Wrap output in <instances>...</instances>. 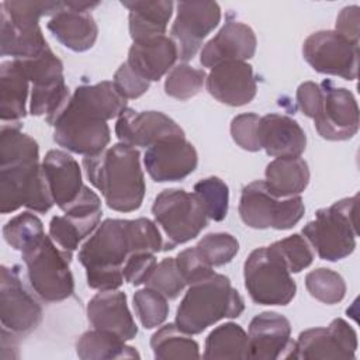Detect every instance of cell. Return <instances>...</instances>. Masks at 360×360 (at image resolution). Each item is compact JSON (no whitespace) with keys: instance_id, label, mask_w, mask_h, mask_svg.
Wrapping results in <instances>:
<instances>
[{"instance_id":"6da1fadb","label":"cell","mask_w":360,"mask_h":360,"mask_svg":"<svg viewBox=\"0 0 360 360\" xmlns=\"http://www.w3.org/2000/svg\"><path fill=\"white\" fill-rule=\"evenodd\" d=\"M83 169L90 183L101 191L108 208L132 212L142 205L146 184L138 149L114 143L98 155L84 156Z\"/></svg>"},{"instance_id":"7a4b0ae2","label":"cell","mask_w":360,"mask_h":360,"mask_svg":"<svg viewBox=\"0 0 360 360\" xmlns=\"http://www.w3.org/2000/svg\"><path fill=\"white\" fill-rule=\"evenodd\" d=\"M131 253L129 219H104L79 250L87 285L98 291L118 290L124 283V263Z\"/></svg>"},{"instance_id":"3957f363","label":"cell","mask_w":360,"mask_h":360,"mask_svg":"<svg viewBox=\"0 0 360 360\" xmlns=\"http://www.w3.org/2000/svg\"><path fill=\"white\" fill-rule=\"evenodd\" d=\"M245 301L229 278L214 270L188 285L176 311V326L187 335H198L225 318H238Z\"/></svg>"},{"instance_id":"277c9868","label":"cell","mask_w":360,"mask_h":360,"mask_svg":"<svg viewBox=\"0 0 360 360\" xmlns=\"http://www.w3.org/2000/svg\"><path fill=\"white\" fill-rule=\"evenodd\" d=\"M356 202L357 195H353L321 208L315 218L302 228V235L321 259L338 262L354 252L357 239Z\"/></svg>"},{"instance_id":"5b68a950","label":"cell","mask_w":360,"mask_h":360,"mask_svg":"<svg viewBox=\"0 0 360 360\" xmlns=\"http://www.w3.org/2000/svg\"><path fill=\"white\" fill-rule=\"evenodd\" d=\"M21 255L27 266L30 285L39 298L46 302H59L73 294L72 252L58 249L51 236L45 235Z\"/></svg>"},{"instance_id":"8992f818","label":"cell","mask_w":360,"mask_h":360,"mask_svg":"<svg viewBox=\"0 0 360 360\" xmlns=\"http://www.w3.org/2000/svg\"><path fill=\"white\" fill-rule=\"evenodd\" d=\"M152 214L166 236L167 250L197 238L208 224V217L197 194L181 188L160 191L153 201Z\"/></svg>"},{"instance_id":"52a82bcc","label":"cell","mask_w":360,"mask_h":360,"mask_svg":"<svg viewBox=\"0 0 360 360\" xmlns=\"http://www.w3.org/2000/svg\"><path fill=\"white\" fill-rule=\"evenodd\" d=\"M245 288L259 305H287L297 292V284L280 256L270 248L255 249L243 264Z\"/></svg>"},{"instance_id":"ba28073f","label":"cell","mask_w":360,"mask_h":360,"mask_svg":"<svg viewBox=\"0 0 360 360\" xmlns=\"http://www.w3.org/2000/svg\"><path fill=\"white\" fill-rule=\"evenodd\" d=\"M239 217L245 225L253 229H291L305 212L301 195L277 197L263 180L249 183L242 188L239 200Z\"/></svg>"},{"instance_id":"9c48e42d","label":"cell","mask_w":360,"mask_h":360,"mask_svg":"<svg viewBox=\"0 0 360 360\" xmlns=\"http://www.w3.org/2000/svg\"><path fill=\"white\" fill-rule=\"evenodd\" d=\"M53 198L39 160L0 167V212L10 214L21 207L45 214Z\"/></svg>"},{"instance_id":"30bf717a","label":"cell","mask_w":360,"mask_h":360,"mask_svg":"<svg viewBox=\"0 0 360 360\" xmlns=\"http://www.w3.org/2000/svg\"><path fill=\"white\" fill-rule=\"evenodd\" d=\"M46 122L53 127V141L69 152L94 156L111 141L107 121L98 120L69 101Z\"/></svg>"},{"instance_id":"8fae6325","label":"cell","mask_w":360,"mask_h":360,"mask_svg":"<svg viewBox=\"0 0 360 360\" xmlns=\"http://www.w3.org/2000/svg\"><path fill=\"white\" fill-rule=\"evenodd\" d=\"M307 63L318 73L357 79L359 45L347 41L336 31L323 30L311 34L302 44Z\"/></svg>"},{"instance_id":"7c38bea8","label":"cell","mask_w":360,"mask_h":360,"mask_svg":"<svg viewBox=\"0 0 360 360\" xmlns=\"http://www.w3.org/2000/svg\"><path fill=\"white\" fill-rule=\"evenodd\" d=\"M0 321L15 335L32 332L42 321V307L28 291L18 267H0Z\"/></svg>"},{"instance_id":"4fadbf2b","label":"cell","mask_w":360,"mask_h":360,"mask_svg":"<svg viewBox=\"0 0 360 360\" xmlns=\"http://www.w3.org/2000/svg\"><path fill=\"white\" fill-rule=\"evenodd\" d=\"M322 98L312 118L316 132L328 141H347L359 131V107L353 93L325 79L321 84Z\"/></svg>"},{"instance_id":"5bb4252c","label":"cell","mask_w":360,"mask_h":360,"mask_svg":"<svg viewBox=\"0 0 360 360\" xmlns=\"http://www.w3.org/2000/svg\"><path fill=\"white\" fill-rule=\"evenodd\" d=\"M170 38L177 46L179 59L187 62L195 56L202 41L221 21V7L215 1H179Z\"/></svg>"},{"instance_id":"9a60e30c","label":"cell","mask_w":360,"mask_h":360,"mask_svg":"<svg viewBox=\"0 0 360 360\" xmlns=\"http://www.w3.org/2000/svg\"><path fill=\"white\" fill-rule=\"evenodd\" d=\"M357 333L342 318L326 328H311L298 335L292 359H354Z\"/></svg>"},{"instance_id":"2e32d148","label":"cell","mask_w":360,"mask_h":360,"mask_svg":"<svg viewBox=\"0 0 360 360\" xmlns=\"http://www.w3.org/2000/svg\"><path fill=\"white\" fill-rule=\"evenodd\" d=\"M143 165L150 179L158 183L180 181L195 170L198 155L186 136H172L149 146Z\"/></svg>"},{"instance_id":"e0dca14e","label":"cell","mask_w":360,"mask_h":360,"mask_svg":"<svg viewBox=\"0 0 360 360\" xmlns=\"http://www.w3.org/2000/svg\"><path fill=\"white\" fill-rule=\"evenodd\" d=\"M115 135L121 143L149 148L166 138L184 136V131L160 111H135L127 107L117 118Z\"/></svg>"},{"instance_id":"ac0fdd59","label":"cell","mask_w":360,"mask_h":360,"mask_svg":"<svg viewBox=\"0 0 360 360\" xmlns=\"http://www.w3.org/2000/svg\"><path fill=\"white\" fill-rule=\"evenodd\" d=\"M249 359L276 360L292 359L290 321L273 311L256 315L249 323Z\"/></svg>"},{"instance_id":"d6986e66","label":"cell","mask_w":360,"mask_h":360,"mask_svg":"<svg viewBox=\"0 0 360 360\" xmlns=\"http://www.w3.org/2000/svg\"><path fill=\"white\" fill-rule=\"evenodd\" d=\"M205 87L215 100L231 107L249 104L257 91L253 68L248 62H225L211 68Z\"/></svg>"},{"instance_id":"ffe728a7","label":"cell","mask_w":360,"mask_h":360,"mask_svg":"<svg viewBox=\"0 0 360 360\" xmlns=\"http://www.w3.org/2000/svg\"><path fill=\"white\" fill-rule=\"evenodd\" d=\"M257 39L253 30L236 20H226L218 34L201 49L200 62L214 68L225 62H246L256 52Z\"/></svg>"},{"instance_id":"44dd1931","label":"cell","mask_w":360,"mask_h":360,"mask_svg":"<svg viewBox=\"0 0 360 360\" xmlns=\"http://www.w3.org/2000/svg\"><path fill=\"white\" fill-rule=\"evenodd\" d=\"M86 314L94 329L114 333L124 340H131L138 333V326L127 304V295L120 290L98 291L89 301Z\"/></svg>"},{"instance_id":"7402d4cb","label":"cell","mask_w":360,"mask_h":360,"mask_svg":"<svg viewBox=\"0 0 360 360\" xmlns=\"http://www.w3.org/2000/svg\"><path fill=\"white\" fill-rule=\"evenodd\" d=\"M42 169L53 202L62 211L66 210L79 198L84 188L79 163L68 152L52 149L46 152Z\"/></svg>"},{"instance_id":"603a6c76","label":"cell","mask_w":360,"mask_h":360,"mask_svg":"<svg viewBox=\"0 0 360 360\" xmlns=\"http://www.w3.org/2000/svg\"><path fill=\"white\" fill-rule=\"evenodd\" d=\"M46 28L63 46L73 52H84L93 48L98 34L91 13L76 8L72 1H63V7L51 17Z\"/></svg>"},{"instance_id":"cb8c5ba5","label":"cell","mask_w":360,"mask_h":360,"mask_svg":"<svg viewBox=\"0 0 360 360\" xmlns=\"http://www.w3.org/2000/svg\"><path fill=\"white\" fill-rule=\"evenodd\" d=\"M179 59L177 46L170 37L160 35L132 42L127 63L148 82H158L169 73Z\"/></svg>"},{"instance_id":"d4e9b609","label":"cell","mask_w":360,"mask_h":360,"mask_svg":"<svg viewBox=\"0 0 360 360\" xmlns=\"http://www.w3.org/2000/svg\"><path fill=\"white\" fill-rule=\"evenodd\" d=\"M259 143L273 158L301 156L307 148V135L291 117L267 114L259 121Z\"/></svg>"},{"instance_id":"484cf974","label":"cell","mask_w":360,"mask_h":360,"mask_svg":"<svg viewBox=\"0 0 360 360\" xmlns=\"http://www.w3.org/2000/svg\"><path fill=\"white\" fill-rule=\"evenodd\" d=\"M30 80L18 59L0 65V118L6 122H20L27 115Z\"/></svg>"},{"instance_id":"4316f807","label":"cell","mask_w":360,"mask_h":360,"mask_svg":"<svg viewBox=\"0 0 360 360\" xmlns=\"http://www.w3.org/2000/svg\"><path fill=\"white\" fill-rule=\"evenodd\" d=\"M128 8L129 35L134 42L165 35L173 14V1H121Z\"/></svg>"},{"instance_id":"83f0119b","label":"cell","mask_w":360,"mask_h":360,"mask_svg":"<svg viewBox=\"0 0 360 360\" xmlns=\"http://www.w3.org/2000/svg\"><path fill=\"white\" fill-rule=\"evenodd\" d=\"M70 101L103 121L118 118L127 108V100L117 91L114 83L110 80L76 87L70 96Z\"/></svg>"},{"instance_id":"f1b7e54d","label":"cell","mask_w":360,"mask_h":360,"mask_svg":"<svg viewBox=\"0 0 360 360\" xmlns=\"http://www.w3.org/2000/svg\"><path fill=\"white\" fill-rule=\"evenodd\" d=\"M263 181L274 195H300L309 183V167L300 156L276 158L266 166Z\"/></svg>"},{"instance_id":"f546056e","label":"cell","mask_w":360,"mask_h":360,"mask_svg":"<svg viewBox=\"0 0 360 360\" xmlns=\"http://www.w3.org/2000/svg\"><path fill=\"white\" fill-rule=\"evenodd\" d=\"M120 336L91 329L84 332L76 342V354L82 360H112V359H139L135 347L125 343Z\"/></svg>"},{"instance_id":"4dcf8cb0","label":"cell","mask_w":360,"mask_h":360,"mask_svg":"<svg viewBox=\"0 0 360 360\" xmlns=\"http://www.w3.org/2000/svg\"><path fill=\"white\" fill-rule=\"evenodd\" d=\"M0 38L1 56H13L14 59H30L48 48L41 27L21 30L14 27L4 15L0 20Z\"/></svg>"},{"instance_id":"1f68e13d","label":"cell","mask_w":360,"mask_h":360,"mask_svg":"<svg viewBox=\"0 0 360 360\" xmlns=\"http://www.w3.org/2000/svg\"><path fill=\"white\" fill-rule=\"evenodd\" d=\"M204 359H249V338L233 322L217 326L205 339Z\"/></svg>"},{"instance_id":"d6a6232c","label":"cell","mask_w":360,"mask_h":360,"mask_svg":"<svg viewBox=\"0 0 360 360\" xmlns=\"http://www.w3.org/2000/svg\"><path fill=\"white\" fill-rule=\"evenodd\" d=\"M100 219L101 214L55 215L49 222V236L62 249L73 252L84 238L96 231Z\"/></svg>"},{"instance_id":"836d02e7","label":"cell","mask_w":360,"mask_h":360,"mask_svg":"<svg viewBox=\"0 0 360 360\" xmlns=\"http://www.w3.org/2000/svg\"><path fill=\"white\" fill-rule=\"evenodd\" d=\"M190 336L191 335H187L183 330H180L176 326V323L163 325L150 338V347L155 359H200L198 343Z\"/></svg>"},{"instance_id":"e575fe53","label":"cell","mask_w":360,"mask_h":360,"mask_svg":"<svg viewBox=\"0 0 360 360\" xmlns=\"http://www.w3.org/2000/svg\"><path fill=\"white\" fill-rule=\"evenodd\" d=\"M35 160H39L37 141L21 131L20 122H4L0 132V167Z\"/></svg>"},{"instance_id":"d590c367","label":"cell","mask_w":360,"mask_h":360,"mask_svg":"<svg viewBox=\"0 0 360 360\" xmlns=\"http://www.w3.org/2000/svg\"><path fill=\"white\" fill-rule=\"evenodd\" d=\"M0 7H1V15H4L14 27L21 30H32L39 27L41 17L55 15L63 7V1L6 0L0 4Z\"/></svg>"},{"instance_id":"8d00e7d4","label":"cell","mask_w":360,"mask_h":360,"mask_svg":"<svg viewBox=\"0 0 360 360\" xmlns=\"http://www.w3.org/2000/svg\"><path fill=\"white\" fill-rule=\"evenodd\" d=\"M4 240L15 250L25 252L45 236L42 221L30 211L13 217L3 226Z\"/></svg>"},{"instance_id":"74e56055","label":"cell","mask_w":360,"mask_h":360,"mask_svg":"<svg viewBox=\"0 0 360 360\" xmlns=\"http://www.w3.org/2000/svg\"><path fill=\"white\" fill-rule=\"evenodd\" d=\"M205 79L207 75L202 69L179 63L173 66L166 76L165 93L177 100H188L202 90Z\"/></svg>"},{"instance_id":"f35d334b","label":"cell","mask_w":360,"mask_h":360,"mask_svg":"<svg viewBox=\"0 0 360 360\" xmlns=\"http://www.w3.org/2000/svg\"><path fill=\"white\" fill-rule=\"evenodd\" d=\"M305 287L315 300L333 305L346 295V283L343 277L326 267H319L305 276Z\"/></svg>"},{"instance_id":"ab89813d","label":"cell","mask_w":360,"mask_h":360,"mask_svg":"<svg viewBox=\"0 0 360 360\" xmlns=\"http://www.w3.org/2000/svg\"><path fill=\"white\" fill-rule=\"evenodd\" d=\"M194 193L202 202L205 214L212 221H224L229 208V188L219 177H205L194 184Z\"/></svg>"},{"instance_id":"60d3db41","label":"cell","mask_w":360,"mask_h":360,"mask_svg":"<svg viewBox=\"0 0 360 360\" xmlns=\"http://www.w3.org/2000/svg\"><path fill=\"white\" fill-rule=\"evenodd\" d=\"M132 301L135 314L145 329L160 326L169 315L167 298L150 287L135 291Z\"/></svg>"},{"instance_id":"b9f144b4","label":"cell","mask_w":360,"mask_h":360,"mask_svg":"<svg viewBox=\"0 0 360 360\" xmlns=\"http://www.w3.org/2000/svg\"><path fill=\"white\" fill-rule=\"evenodd\" d=\"M195 249L208 266L218 267L229 263L236 256L239 242L231 233L214 232L202 236Z\"/></svg>"},{"instance_id":"7bdbcfd3","label":"cell","mask_w":360,"mask_h":360,"mask_svg":"<svg viewBox=\"0 0 360 360\" xmlns=\"http://www.w3.org/2000/svg\"><path fill=\"white\" fill-rule=\"evenodd\" d=\"M270 248L280 256L290 273H300L314 262L315 253L311 243L300 233L290 235L270 245Z\"/></svg>"},{"instance_id":"ee69618b","label":"cell","mask_w":360,"mask_h":360,"mask_svg":"<svg viewBox=\"0 0 360 360\" xmlns=\"http://www.w3.org/2000/svg\"><path fill=\"white\" fill-rule=\"evenodd\" d=\"M145 285L159 291L167 300H176L187 284L176 266L174 257H166L156 264Z\"/></svg>"},{"instance_id":"f6af8a7d","label":"cell","mask_w":360,"mask_h":360,"mask_svg":"<svg viewBox=\"0 0 360 360\" xmlns=\"http://www.w3.org/2000/svg\"><path fill=\"white\" fill-rule=\"evenodd\" d=\"M259 121L260 117L253 112H245L233 117L231 121V136L233 142L248 152L260 150Z\"/></svg>"},{"instance_id":"bcb514c9","label":"cell","mask_w":360,"mask_h":360,"mask_svg":"<svg viewBox=\"0 0 360 360\" xmlns=\"http://www.w3.org/2000/svg\"><path fill=\"white\" fill-rule=\"evenodd\" d=\"M158 262L155 253L150 252H135L131 253L124 263L122 273L124 280L132 285H141L148 281Z\"/></svg>"},{"instance_id":"7dc6e473","label":"cell","mask_w":360,"mask_h":360,"mask_svg":"<svg viewBox=\"0 0 360 360\" xmlns=\"http://www.w3.org/2000/svg\"><path fill=\"white\" fill-rule=\"evenodd\" d=\"M112 83H114V87L117 89V91L125 100L141 97L142 94H145L149 90V86H150V82L145 80L138 73H135L127 62L120 65V68L114 73Z\"/></svg>"},{"instance_id":"c3c4849f","label":"cell","mask_w":360,"mask_h":360,"mask_svg":"<svg viewBox=\"0 0 360 360\" xmlns=\"http://www.w3.org/2000/svg\"><path fill=\"white\" fill-rule=\"evenodd\" d=\"M174 260H176V266H177L180 274L187 285L193 284L194 281L202 278L204 276H207L208 273L212 271V267L204 262V259L197 252L195 246L181 250L174 257Z\"/></svg>"},{"instance_id":"681fc988","label":"cell","mask_w":360,"mask_h":360,"mask_svg":"<svg viewBox=\"0 0 360 360\" xmlns=\"http://www.w3.org/2000/svg\"><path fill=\"white\" fill-rule=\"evenodd\" d=\"M322 90L318 83L304 82L297 89V103L304 115L314 118L319 110Z\"/></svg>"},{"instance_id":"f907efd6","label":"cell","mask_w":360,"mask_h":360,"mask_svg":"<svg viewBox=\"0 0 360 360\" xmlns=\"http://www.w3.org/2000/svg\"><path fill=\"white\" fill-rule=\"evenodd\" d=\"M359 6H347L340 10L336 17V32L347 41L359 45V21H360Z\"/></svg>"}]
</instances>
